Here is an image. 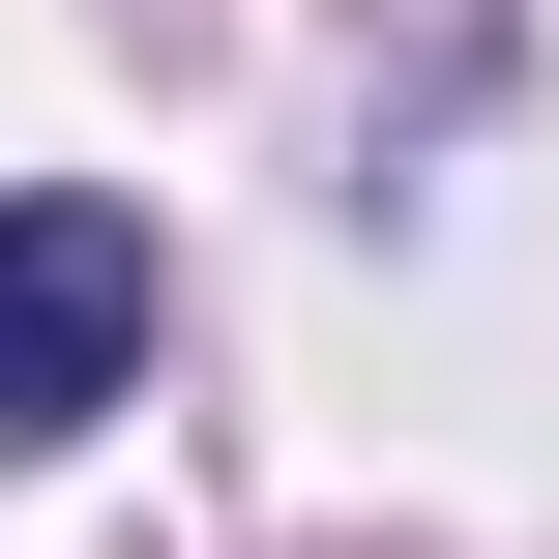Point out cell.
I'll return each instance as SVG.
<instances>
[{"label":"cell","mask_w":559,"mask_h":559,"mask_svg":"<svg viewBox=\"0 0 559 559\" xmlns=\"http://www.w3.org/2000/svg\"><path fill=\"white\" fill-rule=\"evenodd\" d=\"M118 354H147V206H0V472L88 442Z\"/></svg>","instance_id":"6da1fadb"}]
</instances>
